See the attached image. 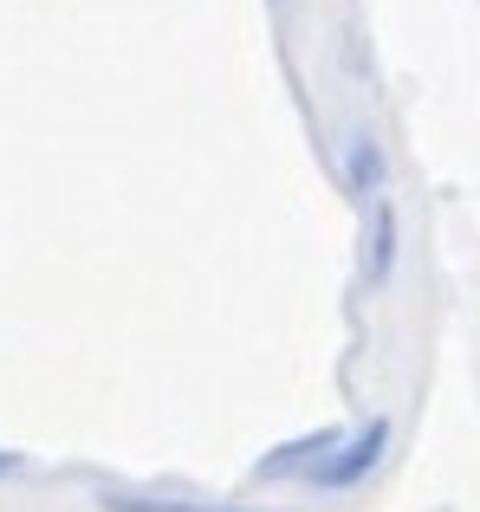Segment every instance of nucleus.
Returning a JSON list of instances; mask_svg holds the SVG:
<instances>
[{"label": "nucleus", "mask_w": 480, "mask_h": 512, "mask_svg": "<svg viewBox=\"0 0 480 512\" xmlns=\"http://www.w3.org/2000/svg\"><path fill=\"white\" fill-rule=\"evenodd\" d=\"M351 175H357V188H364V195H377L383 188V150L370 137H357V150H351Z\"/></svg>", "instance_id": "2"}, {"label": "nucleus", "mask_w": 480, "mask_h": 512, "mask_svg": "<svg viewBox=\"0 0 480 512\" xmlns=\"http://www.w3.org/2000/svg\"><path fill=\"white\" fill-rule=\"evenodd\" d=\"M390 260H396V214L377 201V234H370V279L390 273Z\"/></svg>", "instance_id": "1"}]
</instances>
